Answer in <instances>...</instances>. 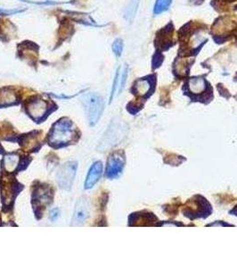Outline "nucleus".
Returning a JSON list of instances; mask_svg holds the SVG:
<instances>
[{
    "instance_id": "nucleus-1",
    "label": "nucleus",
    "mask_w": 237,
    "mask_h": 268,
    "mask_svg": "<svg viewBox=\"0 0 237 268\" xmlns=\"http://www.w3.org/2000/svg\"><path fill=\"white\" fill-rule=\"evenodd\" d=\"M78 130L69 118H62L54 124L48 134V145L54 148L65 147L77 142Z\"/></svg>"
},
{
    "instance_id": "nucleus-2",
    "label": "nucleus",
    "mask_w": 237,
    "mask_h": 268,
    "mask_svg": "<svg viewBox=\"0 0 237 268\" xmlns=\"http://www.w3.org/2000/svg\"><path fill=\"white\" fill-rule=\"evenodd\" d=\"M212 212L213 208L212 204L201 194L193 196L182 206V214L190 221L196 219H206L212 216Z\"/></svg>"
},
{
    "instance_id": "nucleus-3",
    "label": "nucleus",
    "mask_w": 237,
    "mask_h": 268,
    "mask_svg": "<svg viewBox=\"0 0 237 268\" xmlns=\"http://www.w3.org/2000/svg\"><path fill=\"white\" fill-rule=\"evenodd\" d=\"M184 92L193 102L209 104L213 98L212 88L207 80L203 77L189 79L185 85Z\"/></svg>"
},
{
    "instance_id": "nucleus-4",
    "label": "nucleus",
    "mask_w": 237,
    "mask_h": 268,
    "mask_svg": "<svg viewBox=\"0 0 237 268\" xmlns=\"http://www.w3.org/2000/svg\"><path fill=\"white\" fill-rule=\"evenodd\" d=\"M82 102L89 126H95L104 111V98L97 93H88L83 96Z\"/></svg>"
},
{
    "instance_id": "nucleus-5",
    "label": "nucleus",
    "mask_w": 237,
    "mask_h": 268,
    "mask_svg": "<svg viewBox=\"0 0 237 268\" xmlns=\"http://www.w3.org/2000/svg\"><path fill=\"white\" fill-rule=\"evenodd\" d=\"M50 186V185H49ZM48 185L41 184L36 186L32 192V205L34 206V212L36 216H43L42 208H46L53 200V190Z\"/></svg>"
},
{
    "instance_id": "nucleus-6",
    "label": "nucleus",
    "mask_w": 237,
    "mask_h": 268,
    "mask_svg": "<svg viewBox=\"0 0 237 268\" xmlns=\"http://www.w3.org/2000/svg\"><path fill=\"white\" fill-rule=\"evenodd\" d=\"M126 164V156L123 150L112 152L109 156L105 168V177L110 180L118 179L123 172Z\"/></svg>"
},
{
    "instance_id": "nucleus-7",
    "label": "nucleus",
    "mask_w": 237,
    "mask_h": 268,
    "mask_svg": "<svg viewBox=\"0 0 237 268\" xmlns=\"http://www.w3.org/2000/svg\"><path fill=\"white\" fill-rule=\"evenodd\" d=\"M77 169L78 163L76 161H70L62 164L56 174V182L60 188L67 192L71 190L77 174Z\"/></svg>"
},
{
    "instance_id": "nucleus-8",
    "label": "nucleus",
    "mask_w": 237,
    "mask_h": 268,
    "mask_svg": "<svg viewBox=\"0 0 237 268\" xmlns=\"http://www.w3.org/2000/svg\"><path fill=\"white\" fill-rule=\"evenodd\" d=\"M155 76H148L137 80L131 88V92L138 100L145 101L149 98L155 88Z\"/></svg>"
},
{
    "instance_id": "nucleus-9",
    "label": "nucleus",
    "mask_w": 237,
    "mask_h": 268,
    "mask_svg": "<svg viewBox=\"0 0 237 268\" xmlns=\"http://www.w3.org/2000/svg\"><path fill=\"white\" fill-rule=\"evenodd\" d=\"M159 222L156 214L145 210L132 213L129 216V226H157Z\"/></svg>"
},
{
    "instance_id": "nucleus-10",
    "label": "nucleus",
    "mask_w": 237,
    "mask_h": 268,
    "mask_svg": "<svg viewBox=\"0 0 237 268\" xmlns=\"http://www.w3.org/2000/svg\"><path fill=\"white\" fill-rule=\"evenodd\" d=\"M47 108L48 105L46 101L39 98H33L32 100H29L26 105L27 114L37 122L43 121L45 119V116H47V114H46Z\"/></svg>"
},
{
    "instance_id": "nucleus-11",
    "label": "nucleus",
    "mask_w": 237,
    "mask_h": 268,
    "mask_svg": "<svg viewBox=\"0 0 237 268\" xmlns=\"http://www.w3.org/2000/svg\"><path fill=\"white\" fill-rule=\"evenodd\" d=\"M89 216L88 202L85 197L79 198L75 206L74 213L71 220V226H82Z\"/></svg>"
},
{
    "instance_id": "nucleus-12",
    "label": "nucleus",
    "mask_w": 237,
    "mask_h": 268,
    "mask_svg": "<svg viewBox=\"0 0 237 268\" xmlns=\"http://www.w3.org/2000/svg\"><path fill=\"white\" fill-rule=\"evenodd\" d=\"M102 174H103V163L101 161H96L92 164L91 168L89 169L84 188L86 190L93 188L96 182L100 180Z\"/></svg>"
},
{
    "instance_id": "nucleus-13",
    "label": "nucleus",
    "mask_w": 237,
    "mask_h": 268,
    "mask_svg": "<svg viewBox=\"0 0 237 268\" xmlns=\"http://www.w3.org/2000/svg\"><path fill=\"white\" fill-rule=\"evenodd\" d=\"M237 22L230 17H224L215 22L213 26V32L217 35H225L229 34L237 27Z\"/></svg>"
},
{
    "instance_id": "nucleus-14",
    "label": "nucleus",
    "mask_w": 237,
    "mask_h": 268,
    "mask_svg": "<svg viewBox=\"0 0 237 268\" xmlns=\"http://www.w3.org/2000/svg\"><path fill=\"white\" fill-rule=\"evenodd\" d=\"M17 182H10L7 184V186L4 185L3 187V190H2V201L3 203H4L5 205L8 206L12 203L13 200H14V197H13V193L15 194H18V192L21 190V188H23L22 185L17 184L15 185Z\"/></svg>"
},
{
    "instance_id": "nucleus-15",
    "label": "nucleus",
    "mask_w": 237,
    "mask_h": 268,
    "mask_svg": "<svg viewBox=\"0 0 237 268\" xmlns=\"http://www.w3.org/2000/svg\"><path fill=\"white\" fill-rule=\"evenodd\" d=\"M15 100H16V96L12 90L9 88L0 90V106L13 105Z\"/></svg>"
},
{
    "instance_id": "nucleus-16",
    "label": "nucleus",
    "mask_w": 237,
    "mask_h": 268,
    "mask_svg": "<svg viewBox=\"0 0 237 268\" xmlns=\"http://www.w3.org/2000/svg\"><path fill=\"white\" fill-rule=\"evenodd\" d=\"M19 156L15 154H8L5 156L3 160V166L7 172H12L18 168Z\"/></svg>"
},
{
    "instance_id": "nucleus-17",
    "label": "nucleus",
    "mask_w": 237,
    "mask_h": 268,
    "mask_svg": "<svg viewBox=\"0 0 237 268\" xmlns=\"http://www.w3.org/2000/svg\"><path fill=\"white\" fill-rule=\"evenodd\" d=\"M186 160H187L186 158H184L182 156L177 155L173 153H166V156L163 158L164 164H170V166H175L181 164Z\"/></svg>"
},
{
    "instance_id": "nucleus-18",
    "label": "nucleus",
    "mask_w": 237,
    "mask_h": 268,
    "mask_svg": "<svg viewBox=\"0 0 237 268\" xmlns=\"http://www.w3.org/2000/svg\"><path fill=\"white\" fill-rule=\"evenodd\" d=\"M188 64L183 60H177L174 64V72L176 76L183 77L188 74Z\"/></svg>"
},
{
    "instance_id": "nucleus-19",
    "label": "nucleus",
    "mask_w": 237,
    "mask_h": 268,
    "mask_svg": "<svg viewBox=\"0 0 237 268\" xmlns=\"http://www.w3.org/2000/svg\"><path fill=\"white\" fill-rule=\"evenodd\" d=\"M137 6H138V0H133L128 8L125 9L124 16L128 21H132L137 13Z\"/></svg>"
},
{
    "instance_id": "nucleus-20",
    "label": "nucleus",
    "mask_w": 237,
    "mask_h": 268,
    "mask_svg": "<svg viewBox=\"0 0 237 268\" xmlns=\"http://www.w3.org/2000/svg\"><path fill=\"white\" fill-rule=\"evenodd\" d=\"M172 0H156L154 4V12L155 14H160L166 11L171 6Z\"/></svg>"
},
{
    "instance_id": "nucleus-21",
    "label": "nucleus",
    "mask_w": 237,
    "mask_h": 268,
    "mask_svg": "<svg viewBox=\"0 0 237 268\" xmlns=\"http://www.w3.org/2000/svg\"><path fill=\"white\" fill-rule=\"evenodd\" d=\"M144 105H145V101L136 100L129 103V105L127 106V110L132 116H136L137 113H139L144 108Z\"/></svg>"
},
{
    "instance_id": "nucleus-22",
    "label": "nucleus",
    "mask_w": 237,
    "mask_h": 268,
    "mask_svg": "<svg viewBox=\"0 0 237 268\" xmlns=\"http://www.w3.org/2000/svg\"><path fill=\"white\" fill-rule=\"evenodd\" d=\"M112 51L118 58L121 56L123 51V42L121 38H117L116 40H114L112 44Z\"/></svg>"
},
{
    "instance_id": "nucleus-23",
    "label": "nucleus",
    "mask_w": 237,
    "mask_h": 268,
    "mask_svg": "<svg viewBox=\"0 0 237 268\" xmlns=\"http://www.w3.org/2000/svg\"><path fill=\"white\" fill-rule=\"evenodd\" d=\"M181 206V203L180 204H176V202H172L171 204H168V205H166V208H164V210H165V212H167V214H169V216H177V212L176 211H174V210H179V208Z\"/></svg>"
},
{
    "instance_id": "nucleus-24",
    "label": "nucleus",
    "mask_w": 237,
    "mask_h": 268,
    "mask_svg": "<svg viewBox=\"0 0 237 268\" xmlns=\"http://www.w3.org/2000/svg\"><path fill=\"white\" fill-rule=\"evenodd\" d=\"M235 227L234 224H228V222H225V221H216V222H212V224H206V227Z\"/></svg>"
},
{
    "instance_id": "nucleus-25",
    "label": "nucleus",
    "mask_w": 237,
    "mask_h": 268,
    "mask_svg": "<svg viewBox=\"0 0 237 268\" xmlns=\"http://www.w3.org/2000/svg\"><path fill=\"white\" fill-rule=\"evenodd\" d=\"M186 226L183 222H159L157 226Z\"/></svg>"
},
{
    "instance_id": "nucleus-26",
    "label": "nucleus",
    "mask_w": 237,
    "mask_h": 268,
    "mask_svg": "<svg viewBox=\"0 0 237 268\" xmlns=\"http://www.w3.org/2000/svg\"><path fill=\"white\" fill-rule=\"evenodd\" d=\"M22 11H24V10H21V9L9 10V9H4L0 8V14H14L21 13Z\"/></svg>"
},
{
    "instance_id": "nucleus-27",
    "label": "nucleus",
    "mask_w": 237,
    "mask_h": 268,
    "mask_svg": "<svg viewBox=\"0 0 237 268\" xmlns=\"http://www.w3.org/2000/svg\"><path fill=\"white\" fill-rule=\"evenodd\" d=\"M59 216H60V211H59L58 208H54V210L50 211L49 218L52 222L56 221L58 219Z\"/></svg>"
},
{
    "instance_id": "nucleus-28",
    "label": "nucleus",
    "mask_w": 237,
    "mask_h": 268,
    "mask_svg": "<svg viewBox=\"0 0 237 268\" xmlns=\"http://www.w3.org/2000/svg\"><path fill=\"white\" fill-rule=\"evenodd\" d=\"M20 1H22V2H25V3H30V4H56L55 2H52V1H46V2H36V1H30V0H20Z\"/></svg>"
},
{
    "instance_id": "nucleus-29",
    "label": "nucleus",
    "mask_w": 237,
    "mask_h": 268,
    "mask_svg": "<svg viewBox=\"0 0 237 268\" xmlns=\"http://www.w3.org/2000/svg\"><path fill=\"white\" fill-rule=\"evenodd\" d=\"M229 214L235 216H237V204L235 206V208H234L233 210H231L229 211Z\"/></svg>"
},
{
    "instance_id": "nucleus-30",
    "label": "nucleus",
    "mask_w": 237,
    "mask_h": 268,
    "mask_svg": "<svg viewBox=\"0 0 237 268\" xmlns=\"http://www.w3.org/2000/svg\"><path fill=\"white\" fill-rule=\"evenodd\" d=\"M236 98H237V96H236Z\"/></svg>"
}]
</instances>
